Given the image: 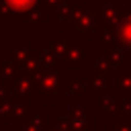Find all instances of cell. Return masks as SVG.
<instances>
[{
  "instance_id": "6da1fadb",
  "label": "cell",
  "mask_w": 131,
  "mask_h": 131,
  "mask_svg": "<svg viewBox=\"0 0 131 131\" xmlns=\"http://www.w3.org/2000/svg\"><path fill=\"white\" fill-rule=\"evenodd\" d=\"M8 4H12V6H18V8H23V6H31L35 0H6Z\"/></svg>"
}]
</instances>
